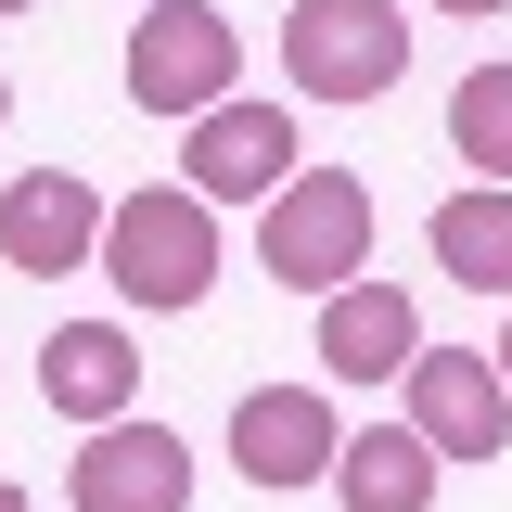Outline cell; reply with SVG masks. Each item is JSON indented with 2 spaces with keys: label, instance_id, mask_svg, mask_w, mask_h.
<instances>
[{
  "label": "cell",
  "instance_id": "7a4b0ae2",
  "mask_svg": "<svg viewBox=\"0 0 512 512\" xmlns=\"http://www.w3.org/2000/svg\"><path fill=\"white\" fill-rule=\"evenodd\" d=\"M282 77L308 103H384L410 77V13L397 0H295L282 13Z\"/></svg>",
  "mask_w": 512,
  "mask_h": 512
},
{
  "label": "cell",
  "instance_id": "d6986e66",
  "mask_svg": "<svg viewBox=\"0 0 512 512\" xmlns=\"http://www.w3.org/2000/svg\"><path fill=\"white\" fill-rule=\"evenodd\" d=\"M0 13H39V0H0Z\"/></svg>",
  "mask_w": 512,
  "mask_h": 512
},
{
  "label": "cell",
  "instance_id": "8fae6325",
  "mask_svg": "<svg viewBox=\"0 0 512 512\" xmlns=\"http://www.w3.org/2000/svg\"><path fill=\"white\" fill-rule=\"evenodd\" d=\"M39 397H52L64 423H128V397H141L128 333H116V320H64L52 346H39Z\"/></svg>",
  "mask_w": 512,
  "mask_h": 512
},
{
  "label": "cell",
  "instance_id": "9a60e30c",
  "mask_svg": "<svg viewBox=\"0 0 512 512\" xmlns=\"http://www.w3.org/2000/svg\"><path fill=\"white\" fill-rule=\"evenodd\" d=\"M436 13H512V0H436Z\"/></svg>",
  "mask_w": 512,
  "mask_h": 512
},
{
  "label": "cell",
  "instance_id": "ba28073f",
  "mask_svg": "<svg viewBox=\"0 0 512 512\" xmlns=\"http://www.w3.org/2000/svg\"><path fill=\"white\" fill-rule=\"evenodd\" d=\"M295 154H308V141H295V116L231 90V103H205V116H192L180 180L205 192V205H256V192H282V180H295Z\"/></svg>",
  "mask_w": 512,
  "mask_h": 512
},
{
  "label": "cell",
  "instance_id": "e0dca14e",
  "mask_svg": "<svg viewBox=\"0 0 512 512\" xmlns=\"http://www.w3.org/2000/svg\"><path fill=\"white\" fill-rule=\"evenodd\" d=\"M487 359H500V384H512V320H500V346H487Z\"/></svg>",
  "mask_w": 512,
  "mask_h": 512
},
{
  "label": "cell",
  "instance_id": "5b68a950",
  "mask_svg": "<svg viewBox=\"0 0 512 512\" xmlns=\"http://www.w3.org/2000/svg\"><path fill=\"white\" fill-rule=\"evenodd\" d=\"M397 384H410V436L436 448V461H500V448H512V384H500V359L423 346Z\"/></svg>",
  "mask_w": 512,
  "mask_h": 512
},
{
  "label": "cell",
  "instance_id": "3957f363",
  "mask_svg": "<svg viewBox=\"0 0 512 512\" xmlns=\"http://www.w3.org/2000/svg\"><path fill=\"white\" fill-rule=\"evenodd\" d=\"M244 90V39H231V13L218 0H154L141 26H128V103L141 116H205V103H231Z\"/></svg>",
  "mask_w": 512,
  "mask_h": 512
},
{
  "label": "cell",
  "instance_id": "ac0fdd59",
  "mask_svg": "<svg viewBox=\"0 0 512 512\" xmlns=\"http://www.w3.org/2000/svg\"><path fill=\"white\" fill-rule=\"evenodd\" d=\"M0 116H13V77H0Z\"/></svg>",
  "mask_w": 512,
  "mask_h": 512
},
{
  "label": "cell",
  "instance_id": "52a82bcc",
  "mask_svg": "<svg viewBox=\"0 0 512 512\" xmlns=\"http://www.w3.org/2000/svg\"><path fill=\"white\" fill-rule=\"evenodd\" d=\"M333 397L320 384H244V410H231V474L244 487H333Z\"/></svg>",
  "mask_w": 512,
  "mask_h": 512
},
{
  "label": "cell",
  "instance_id": "30bf717a",
  "mask_svg": "<svg viewBox=\"0 0 512 512\" xmlns=\"http://www.w3.org/2000/svg\"><path fill=\"white\" fill-rule=\"evenodd\" d=\"M423 359V308H410V282H333L320 295V372L333 384H384V372H410Z\"/></svg>",
  "mask_w": 512,
  "mask_h": 512
},
{
  "label": "cell",
  "instance_id": "5bb4252c",
  "mask_svg": "<svg viewBox=\"0 0 512 512\" xmlns=\"http://www.w3.org/2000/svg\"><path fill=\"white\" fill-rule=\"evenodd\" d=\"M448 154H474V180H512V64H474L448 90Z\"/></svg>",
  "mask_w": 512,
  "mask_h": 512
},
{
  "label": "cell",
  "instance_id": "8992f818",
  "mask_svg": "<svg viewBox=\"0 0 512 512\" xmlns=\"http://www.w3.org/2000/svg\"><path fill=\"white\" fill-rule=\"evenodd\" d=\"M103 192L77 180V167H26V180L0 192V269H26V282H64V269H103Z\"/></svg>",
  "mask_w": 512,
  "mask_h": 512
},
{
  "label": "cell",
  "instance_id": "9c48e42d",
  "mask_svg": "<svg viewBox=\"0 0 512 512\" xmlns=\"http://www.w3.org/2000/svg\"><path fill=\"white\" fill-rule=\"evenodd\" d=\"M77 512H192V448L167 423H90V448L64 461Z\"/></svg>",
  "mask_w": 512,
  "mask_h": 512
},
{
  "label": "cell",
  "instance_id": "7c38bea8",
  "mask_svg": "<svg viewBox=\"0 0 512 512\" xmlns=\"http://www.w3.org/2000/svg\"><path fill=\"white\" fill-rule=\"evenodd\" d=\"M436 448L410 436V423H359V436L333 448V500L346 512H436Z\"/></svg>",
  "mask_w": 512,
  "mask_h": 512
},
{
  "label": "cell",
  "instance_id": "4fadbf2b",
  "mask_svg": "<svg viewBox=\"0 0 512 512\" xmlns=\"http://www.w3.org/2000/svg\"><path fill=\"white\" fill-rule=\"evenodd\" d=\"M436 269L461 295H512V180H474L436 205Z\"/></svg>",
  "mask_w": 512,
  "mask_h": 512
},
{
  "label": "cell",
  "instance_id": "6da1fadb",
  "mask_svg": "<svg viewBox=\"0 0 512 512\" xmlns=\"http://www.w3.org/2000/svg\"><path fill=\"white\" fill-rule=\"evenodd\" d=\"M103 269H116L128 308H205V295H218V205H205L192 180L116 192V218H103Z\"/></svg>",
  "mask_w": 512,
  "mask_h": 512
},
{
  "label": "cell",
  "instance_id": "2e32d148",
  "mask_svg": "<svg viewBox=\"0 0 512 512\" xmlns=\"http://www.w3.org/2000/svg\"><path fill=\"white\" fill-rule=\"evenodd\" d=\"M0 512H39V500H26V487H13V474H0Z\"/></svg>",
  "mask_w": 512,
  "mask_h": 512
},
{
  "label": "cell",
  "instance_id": "277c9868",
  "mask_svg": "<svg viewBox=\"0 0 512 512\" xmlns=\"http://www.w3.org/2000/svg\"><path fill=\"white\" fill-rule=\"evenodd\" d=\"M256 256H269V282H295V295L359 282V256H372V192L346 180V167H295V180L269 192V218H256Z\"/></svg>",
  "mask_w": 512,
  "mask_h": 512
}]
</instances>
